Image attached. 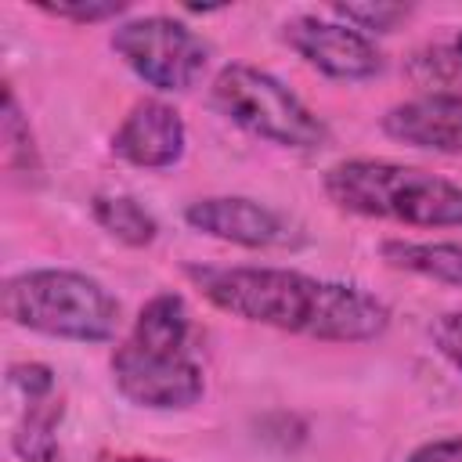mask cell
<instances>
[{
    "label": "cell",
    "instance_id": "obj_20",
    "mask_svg": "<svg viewBox=\"0 0 462 462\" xmlns=\"http://www.w3.org/2000/svg\"><path fill=\"white\" fill-rule=\"evenodd\" d=\"M448 47H451V58H455V65H458V76H462V32H458V36H455Z\"/></svg>",
    "mask_w": 462,
    "mask_h": 462
},
{
    "label": "cell",
    "instance_id": "obj_8",
    "mask_svg": "<svg viewBox=\"0 0 462 462\" xmlns=\"http://www.w3.org/2000/svg\"><path fill=\"white\" fill-rule=\"evenodd\" d=\"M282 36L310 69H318L328 79L357 83V79H372L383 72V51L375 47V40L357 32L346 22L300 14L285 22Z\"/></svg>",
    "mask_w": 462,
    "mask_h": 462
},
{
    "label": "cell",
    "instance_id": "obj_16",
    "mask_svg": "<svg viewBox=\"0 0 462 462\" xmlns=\"http://www.w3.org/2000/svg\"><path fill=\"white\" fill-rule=\"evenodd\" d=\"M43 14L76 22V25H90V22H108L116 14L126 11L123 0H58V4H36Z\"/></svg>",
    "mask_w": 462,
    "mask_h": 462
},
{
    "label": "cell",
    "instance_id": "obj_19",
    "mask_svg": "<svg viewBox=\"0 0 462 462\" xmlns=\"http://www.w3.org/2000/svg\"><path fill=\"white\" fill-rule=\"evenodd\" d=\"M408 462H462V433L455 437H437V440H426L419 444Z\"/></svg>",
    "mask_w": 462,
    "mask_h": 462
},
{
    "label": "cell",
    "instance_id": "obj_9",
    "mask_svg": "<svg viewBox=\"0 0 462 462\" xmlns=\"http://www.w3.org/2000/svg\"><path fill=\"white\" fill-rule=\"evenodd\" d=\"M184 144H188V130L180 112L159 97L137 101L119 123V130L112 134V152L123 162L144 166V170H166L180 162Z\"/></svg>",
    "mask_w": 462,
    "mask_h": 462
},
{
    "label": "cell",
    "instance_id": "obj_4",
    "mask_svg": "<svg viewBox=\"0 0 462 462\" xmlns=\"http://www.w3.org/2000/svg\"><path fill=\"white\" fill-rule=\"evenodd\" d=\"M4 314L11 325L76 339L105 343L119 328V300L90 274L65 267H32L4 282Z\"/></svg>",
    "mask_w": 462,
    "mask_h": 462
},
{
    "label": "cell",
    "instance_id": "obj_13",
    "mask_svg": "<svg viewBox=\"0 0 462 462\" xmlns=\"http://www.w3.org/2000/svg\"><path fill=\"white\" fill-rule=\"evenodd\" d=\"M58 419H61V401H54V397L32 401L11 437L14 455L25 462H54L58 458V437H54Z\"/></svg>",
    "mask_w": 462,
    "mask_h": 462
},
{
    "label": "cell",
    "instance_id": "obj_10",
    "mask_svg": "<svg viewBox=\"0 0 462 462\" xmlns=\"http://www.w3.org/2000/svg\"><path fill=\"white\" fill-rule=\"evenodd\" d=\"M383 134L411 148L462 155V90L419 94L393 105L383 116Z\"/></svg>",
    "mask_w": 462,
    "mask_h": 462
},
{
    "label": "cell",
    "instance_id": "obj_14",
    "mask_svg": "<svg viewBox=\"0 0 462 462\" xmlns=\"http://www.w3.org/2000/svg\"><path fill=\"white\" fill-rule=\"evenodd\" d=\"M4 162H7L11 173H22V177L40 173V152H36L29 119L22 116L18 97H14L11 87L4 90Z\"/></svg>",
    "mask_w": 462,
    "mask_h": 462
},
{
    "label": "cell",
    "instance_id": "obj_18",
    "mask_svg": "<svg viewBox=\"0 0 462 462\" xmlns=\"http://www.w3.org/2000/svg\"><path fill=\"white\" fill-rule=\"evenodd\" d=\"M7 379H11V386H18L25 393L29 404L32 401H43V397H54V372L47 365H36V361L11 365V375Z\"/></svg>",
    "mask_w": 462,
    "mask_h": 462
},
{
    "label": "cell",
    "instance_id": "obj_17",
    "mask_svg": "<svg viewBox=\"0 0 462 462\" xmlns=\"http://www.w3.org/2000/svg\"><path fill=\"white\" fill-rule=\"evenodd\" d=\"M430 339H433L437 354H440L455 372H462V310L440 314V318L430 325Z\"/></svg>",
    "mask_w": 462,
    "mask_h": 462
},
{
    "label": "cell",
    "instance_id": "obj_5",
    "mask_svg": "<svg viewBox=\"0 0 462 462\" xmlns=\"http://www.w3.org/2000/svg\"><path fill=\"white\" fill-rule=\"evenodd\" d=\"M209 105L253 137H263L282 148L310 152L321 148L328 137L325 123L282 79L245 61H231L213 76Z\"/></svg>",
    "mask_w": 462,
    "mask_h": 462
},
{
    "label": "cell",
    "instance_id": "obj_3",
    "mask_svg": "<svg viewBox=\"0 0 462 462\" xmlns=\"http://www.w3.org/2000/svg\"><path fill=\"white\" fill-rule=\"evenodd\" d=\"M325 195L368 220L462 227V184L390 159H343L325 170Z\"/></svg>",
    "mask_w": 462,
    "mask_h": 462
},
{
    "label": "cell",
    "instance_id": "obj_6",
    "mask_svg": "<svg viewBox=\"0 0 462 462\" xmlns=\"http://www.w3.org/2000/svg\"><path fill=\"white\" fill-rule=\"evenodd\" d=\"M112 51L137 79L162 94L191 90L209 65V43L191 25L166 14L130 18L116 25Z\"/></svg>",
    "mask_w": 462,
    "mask_h": 462
},
{
    "label": "cell",
    "instance_id": "obj_11",
    "mask_svg": "<svg viewBox=\"0 0 462 462\" xmlns=\"http://www.w3.org/2000/svg\"><path fill=\"white\" fill-rule=\"evenodd\" d=\"M379 256L386 260V267L462 289V245L458 242H401V238H393V242L379 245Z\"/></svg>",
    "mask_w": 462,
    "mask_h": 462
},
{
    "label": "cell",
    "instance_id": "obj_12",
    "mask_svg": "<svg viewBox=\"0 0 462 462\" xmlns=\"http://www.w3.org/2000/svg\"><path fill=\"white\" fill-rule=\"evenodd\" d=\"M90 213H94V220H97L116 242L134 245V249L152 245L155 235H159L155 217H152L137 199H130V195H94Z\"/></svg>",
    "mask_w": 462,
    "mask_h": 462
},
{
    "label": "cell",
    "instance_id": "obj_1",
    "mask_svg": "<svg viewBox=\"0 0 462 462\" xmlns=\"http://www.w3.org/2000/svg\"><path fill=\"white\" fill-rule=\"evenodd\" d=\"M188 278L217 310L278 332L368 343L390 328V307L346 282L289 267H188Z\"/></svg>",
    "mask_w": 462,
    "mask_h": 462
},
{
    "label": "cell",
    "instance_id": "obj_15",
    "mask_svg": "<svg viewBox=\"0 0 462 462\" xmlns=\"http://www.w3.org/2000/svg\"><path fill=\"white\" fill-rule=\"evenodd\" d=\"M332 14L368 36V32H393L411 14V7H404V4H336Z\"/></svg>",
    "mask_w": 462,
    "mask_h": 462
},
{
    "label": "cell",
    "instance_id": "obj_7",
    "mask_svg": "<svg viewBox=\"0 0 462 462\" xmlns=\"http://www.w3.org/2000/svg\"><path fill=\"white\" fill-rule=\"evenodd\" d=\"M184 220L195 231L231 242V245H242V249H296L307 242L303 227L289 213L263 206L256 199H245V195L195 199L184 209Z\"/></svg>",
    "mask_w": 462,
    "mask_h": 462
},
{
    "label": "cell",
    "instance_id": "obj_2",
    "mask_svg": "<svg viewBox=\"0 0 462 462\" xmlns=\"http://www.w3.org/2000/svg\"><path fill=\"white\" fill-rule=\"evenodd\" d=\"M191 314L180 292H155L134 318L130 336L112 350V383L116 390L152 411L191 408L202 390V368L188 346Z\"/></svg>",
    "mask_w": 462,
    "mask_h": 462
}]
</instances>
